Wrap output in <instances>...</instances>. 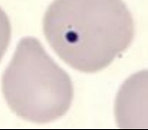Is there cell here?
I'll use <instances>...</instances> for the list:
<instances>
[{"instance_id":"cell-1","label":"cell","mask_w":148,"mask_h":130,"mask_svg":"<svg viewBox=\"0 0 148 130\" xmlns=\"http://www.w3.org/2000/svg\"><path fill=\"white\" fill-rule=\"evenodd\" d=\"M43 32L66 64L95 73L130 47L134 23L123 0H54L43 18Z\"/></svg>"},{"instance_id":"cell-2","label":"cell","mask_w":148,"mask_h":130,"mask_svg":"<svg viewBox=\"0 0 148 130\" xmlns=\"http://www.w3.org/2000/svg\"><path fill=\"white\" fill-rule=\"evenodd\" d=\"M2 90L18 117L36 124L50 123L65 115L74 97L71 77L32 36L18 43L3 72Z\"/></svg>"},{"instance_id":"cell-3","label":"cell","mask_w":148,"mask_h":130,"mask_svg":"<svg viewBox=\"0 0 148 130\" xmlns=\"http://www.w3.org/2000/svg\"><path fill=\"white\" fill-rule=\"evenodd\" d=\"M12 28L5 12L0 8V61L6 52L11 40Z\"/></svg>"}]
</instances>
